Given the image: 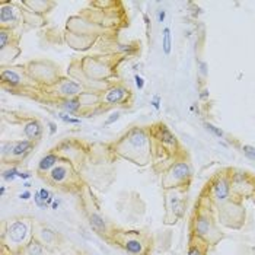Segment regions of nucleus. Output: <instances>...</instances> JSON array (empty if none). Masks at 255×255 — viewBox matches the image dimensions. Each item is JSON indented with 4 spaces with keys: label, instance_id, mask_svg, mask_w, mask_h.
<instances>
[{
    "label": "nucleus",
    "instance_id": "f257e3e1",
    "mask_svg": "<svg viewBox=\"0 0 255 255\" xmlns=\"http://www.w3.org/2000/svg\"><path fill=\"white\" fill-rule=\"evenodd\" d=\"M110 152L118 159H124L137 166L153 162V140L150 127H131L110 144Z\"/></svg>",
    "mask_w": 255,
    "mask_h": 255
},
{
    "label": "nucleus",
    "instance_id": "f03ea898",
    "mask_svg": "<svg viewBox=\"0 0 255 255\" xmlns=\"http://www.w3.org/2000/svg\"><path fill=\"white\" fill-rule=\"evenodd\" d=\"M204 241L209 247H215L225 239V234L220 231L216 210L204 196H198L194 210L190 217V234Z\"/></svg>",
    "mask_w": 255,
    "mask_h": 255
},
{
    "label": "nucleus",
    "instance_id": "7ed1b4c3",
    "mask_svg": "<svg viewBox=\"0 0 255 255\" xmlns=\"http://www.w3.org/2000/svg\"><path fill=\"white\" fill-rule=\"evenodd\" d=\"M121 57L120 54L111 56H88L85 59L79 60V75L73 79L85 83V80L92 82H104L105 86L114 83L113 78L117 76V67Z\"/></svg>",
    "mask_w": 255,
    "mask_h": 255
},
{
    "label": "nucleus",
    "instance_id": "20e7f679",
    "mask_svg": "<svg viewBox=\"0 0 255 255\" xmlns=\"http://www.w3.org/2000/svg\"><path fill=\"white\" fill-rule=\"evenodd\" d=\"M35 219L28 215L12 216L1 222V245L9 248L13 254H18L34 239Z\"/></svg>",
    "mask_w": 255,
    "mask_h": 255
},
{
    "label": "nucleus",
    "instance_id": "39448f33",
    "mask_svg": "<svg viewBox=\"0 0 255 255\" xmlns=\"http://www.w3.org/2000/svg\"><path fill=\"white\" fill-rule=\"evenodd\" d=\"M79 201H80V209H82V213L86 219L89 228L101 236L105 242L110 241L111 235L114 234V231L117 229V226L114 223H111L110 220H107V217L104 216L102 210H101V206H99L98 200L95 194L92 193L91 187L86 185L80 194H79Z\"/></svg>",
    "mask_w": 255,
    "mask_h": 255
},
{
    "label": "nucleus",
    "instance_id": "423d86ee",
    "mask_svg": "<svg viewBox=\"0 0 255 255\" xmlns=\"http://www.w3.org/2000/svg\"><path fill=\"white\" fill-rule=\"evenodd\" d=\"M110 245H114L128 255H152L155 250V239L150 232L143 229H120L111 235Z\"/></svg>",
    "mask_w": 255,
    "mask_h": 255
},
{
    "label": "nucleus",
    "instance_id": "0eeeda50",
    "mask_svg": "<svg viewBox=\"0 0 255 255\" xmlns=\"http://www.w3.org/2000/svg\"><path fill=\"white\" fill-rule=\"evenodd\" d=\"M47 185L59 190L61 193L69 194H80V191L86 187V182L83 181V177L80 175L78 168L69 162L61 159L59 163L45 175L41 178Z\"/></svg>",
    "mask_w": 255,
    "mask_h": 255
},
{
    "label": "nucleus",
    "instance_id": "6e6552de",
    "mask_svg": "<svg viewBox=\"0 0 255 255\" xmlns=\"http://www.w3.org/2000/svg\"><path fill=\"white\" fill-rule=\"evenodd\" d=\"M200 194L204 196L210 201V204L216 210V215L220 213V212H223L225 209L231 207L236 201H239L232 194V188H231V168L222 169V171L216 172L213 177L206 182V185L203 187Z\"/></svg>",
    "mask_w": 255,
    "mask_h": 255
},
{
    "label": "nucleus",
    "instance_id": "1a4fd4ad",
    "mask_svg": "<svg viewBox=\"0 0 255 255\" xmlns=\"http://www.w3.org/2000/svg\"><path fill=\"white\" fill-rule=\"evenodd\" d=\"M193 182V166L185 156L175 159L165 171L160 172L162 190L171 188H190Z\"/></svg>",
    "mask_w": 255,
    "mask_h": 255
},
{
    "label": "nucleus",
    "instance_id": "9d476101",
    "mask_svg": "<svg viewBox=\"0 0 255 255\" xmlns=\"http://www.w3.org/2000/svg\"><path fill=\"white\" fill-rule=\"evenodd\" d=\"M88 91L89 89L76 79L63 78L61 76L54 85H51L48 88H44V89H39L37 99H39V97H42L45 101L57 104L60 101L78 98V97L83 95Z\"/></svg>",
    "mask_w": 255,
    "mask_h": 255
},
{
    "label": "nucleus",
    "instance_id": "9b49d317",
    "mask_svg": "<svg viewBox=\"0 0 255 255\" xmlns=\"http://www.w3.org/2000/svg\"><path fill=\"white\" fill-rule=\"evenodd\" d=\"M1 86L12 92H34V98L38 97L39 89L34 85L26 73V67L23 66H4L0 70Z\"/></svg>",
    "mask_w": 255,
    "mask_h": 255
},
{
    "label": "nucleus",
    "instance_id": "f8f14e48",
    "mask_svg": "<svg viewBox=\"0 0 255 255\" xmlns=\"http://www.w3.org/2000/svg\"><path fill=\"white\" fill-rule=\"evenodd\" d=\"M162 191H163V207H165L163 223L168 226L177 225L185 216L188 188L181 187V188H171Z\"/></svg>",
    "mask_w": 255,
    "mask_h": 255
},
{
    "label": "nucleus",
    "instance_id": "ddd939ff",
    "mask_svg": "<svg viewBox=\"0 0 255 255\" xmlns=\"http://www.w3.org/2000/svg\"><path fill=\"white\" fill-rule=\"evenodd\" d=\"M98 94L101 111H107L116 107H130L133 104V92L123 80L111 83L110 86L101 89Z\"/></svg>",
    "mask_w": 255,
    "mask_h": 255
},
{
    "label": "nucleus",
    "instance_id": "4468645a",
    "mask_svg": "<svg viewBox=\"0 0 255 255\" xmlns=\"http://www.w3.org/2000/svg\"><path fill=\"white\" fill-rule=\"evenodd\" d=\"M25 67H26V73H28L29 79L34 82V85L38 89L48 88V86L54 85L61 78L59 66H56L53 61H48V60L29 61L25 64Z\"/></svg>",
    "mask_w": 255,
    "mask_h": 255
},
{
    "label": "nucleus",
    "instance_id": "2eb2a0df",
    "mask_svg": "<svg viewBox=\"0 0 255 255\" xmlns=\"http://www.w3.org/2000/svg\"><path fill=\"white\" fill-rule=\"evenodd\" d=\"M37 143L22 138V140H9L1 143V163L3 165H19L26 157L29 156Z\"/></svg>",
    "mask_w": 255,
    "mask_h": 255
},
{
    "label": "nucleus",
    "instance_id": "dca6fc26",
    "mask_svg": "<svg viewBox=\"0 0 255 255\" xmlns=\"http://www.w3.org/2000/svg\"><path fill=\"white\" fill-rule=\"evenodd\" d=\"M26 23V12L20 1H0V28L16 31L20 25Z\"/></svg>",
    "mask_w": 255,
    "mask_h": 255
},
{
    "label": "nucleus",
    "instance_id": "f3484780",
    "mask_svg": "<svg viewBox=\"0 0 255 255\" xmlns=\"http://www.w3.org/2000/svg\"><path fill=\"white\" fill-rule=\"evenodd\" d=\"M231 188L236 200L244 201L255 194V175L247 171L231 169Z\"/></svg>",
    "mask_w": 255,
    "mask_h": 255
},
{
    "label": "nucleus",
    "instance_id": "a211bd4d",
    "mask_svg": "<svg viewBox=\"0 0 255 255\" xmlns=\"http://www.w3.org/2000/svg\"><path fill=\"white\" fill-rule=\"evenodd\" d=\"M54 150L61 156V159L72 162L76 168L80 163L85 162V159L89 153V149L86 147V144L83 141L75 140V138H66L63 141H60L54 147Z\"/></svg>",
    "mask_w": 255,
    "mask_h": 255
},
{
    "label": "nucleus",
    "instance_id": "6ab92c4d",
    "mask_svg": "<svg viewBox=\"0 0 255 255\" xmlns=\"http://www.w3.org/2000/svg\"><path fill=\"white\" fill-rule=\"evenodd\" d=\"M34 238L38 242H41L44 247H47L51 253L56 250H60L63 242H64V238L59 231H56L50 225H47L41 220H37V219L34 222Z\"/></svg>",
    "mask_w": 255,
    "mask_h": 255
},
{
    "label": "nucleus",
    "instance_id": "aec40b11",
    "mask_svg": "<svg viewBox=\"0 0 255 255\" xmlns=\"http://www.w3.org/2000/svg\"><path fill=\"white\" fill-rule=\"evenodd\" d=\"M19 123L20 127H22V133L28 140H31L34 143H38L39 140L42 138V136H44V124L39 121L38 118L22 116Z\"/></svg>",
    "mask_w": 255,
    "mask_h": 255
},
{
    "label": "nucleus",
    "instance_id": "412c9836",
    "mask_svg": "<svg viewBox=\"0 0 255 255\" xmlns=\"http://www.w3.org/2000/svg\"><path fill=\"white\" fill-rule=\"evenodd\" d=\"M61 160V156L59 153L53 149L50 150L45 156H42L39 159L38 165H37V169H35V174L38 175L39 178H44L57 163Z\"/></svg>",
    "mask_w": 255,
    "mask_h": 255
},
{
    "label": "nucleus",
    "instance_id": "4be33fe9",
    "mask_svg": "<svg viewBox=\"0 0 255 255\" xmlns=\"http://www.w3.org/2000/svg\"><path fill=\"white\" fill-rule=\"evenodd\" d=\"M20 4L25 9H28L29 12H32L35 15H39V16H42L44 13L50 12L56 6L54 1H45V0H23V1H20Z\"/></svg>",
    "mask_w": 255,
    "mask_h": 255
},
{
    "label": "nucleus",
    "instance_id": "5701e85b",
    "mask_svg": "<svg viewBox=\"0 0 255 255\" xmlns=\"http://www.w3.org/2000/svg\"><path fill=\"white\" fill-rule=\"evenodd\" d=\"M209 245L198 239L196 236L188 235V244H187V255H209Z\"/></svg>",
    "mask_w": 255,
    "mask_h": 255
},
{
    "label": "nucleus",
    "instance_id": "b1692460",
    "mask_svg": "<svg viewBox=\"0 0 255 255\" xmlns=\"http://www.w3.org/2000/svg\"><path fill=\"white\" fill-rule=\"evenodd\" d=\"M20 34L12 29H4L0 28V50H4L7 47L19 45Z\"/></svg>",
    "mask_w": 255,
    "mask_h": 255
},
{
    "label": "nucleus",
    "instance_id": "393cba45",
    "mask_svg": "<svg viewBox=\"0 0 255 255\" xmlns=\"http://www.w3.org/2000/svg\"><path fill=\"white\" fill-rule=\"evenodd\" d=\"M15 255H51V251L34 238L25 248H22L19 253Z\"/></svg>",
    "mask_w": 255,
    "mask_h": 255
},
{
    "label": "nucleus",
    "instance_id": "a878e982",
    "mask_svg": "<svg viewBox=\"0 0 255 255\" xmlns=\"http://www.w3.org/2000/svg\"><path fill=\"white\" fill-rule=\"evenodd\" d=\"M53 194H50L47 190H38L35 194H34V200H35V204L41 207V209H45V207H48L51 203H53Z\"/></svg>",
    "mask_w": 255,
    "mask_h": 255
},
{
    "label": "nucleus",
    "instance_id": "bb28decb",
    "mask_svg": "<svg viewBox=\"0 0 255 255\" xmlns=\"http://www.w3.org/2000/svg\"><path fill=\"white\" fill-rule=\"evenodd\" d=\"M3 181L6 182H13L16 178H19V169L13 165H9L7 169H3V174H1Z\"/></svg>",
    "mask_w": 255,
    "mask_h": 255
},
{
    "label": "nucleus",
    "instance_id": "cd10ccee",
    "mask_svg": "<svg viewBox=\"0 0 255 255\" xmlns=\"http://www.w3.org/2000/svg\"><path fill=\"white\" fill-rule=\"evenodd\" d=\"M171 44H172V39H171V29L166 26L163 29V41H162V45H163V51L166 54L171 53Z\"/></svg>",
    "mask_w": 255,
    "mask_h": 255
},
{
    "label": "nucleus",
    "instance_id": "c85d7f7f",
    "mask_svg": "<svg viewBox=\"0 0 255 255\" xmlns=\"http://www.w3.org/2000/svg\"><path fill=\"white\" fill-rule=\"evenodd\" d=\"M242 153L248 157V159H253V160H255V147H253V146H250V144H244V146H242Z\"/></svg>",
    "mask_w": 255,
    "mask_h": 255
},
{
    "label": "nucleus",
    "instance_id": "c756f323",
    "mask_svg": "<svg viewBox=\"0 0 255 255\" xmlns=\"http://www.w3.org/2000/svg\"><path fill=\"white\" fill-rule=\"evenodd\" d=\"M204 127H206V130L212 131L216 137H223V131H222L220 128L215 127L213 124H210V123H204Z\"/></svg>",
    "mask_w": 255,
    "mask_h": 255
},
{
    "label": "nucleus",
    "instance_id": "7c9ffc66",
    "mask_svg": "<svg viewBox=\"0 0 255 255\" xmlns=\"http://www.w3.org/2000/svg\"><path fill=\"white\" fill-rule=\"evenodd\" d=\"M0 255H15L9 248H6L4 245H0Z\"/></svg>",
    "mask_w": 255,
    "mask_h": 255
},
{
    "label": "nucleus",
    "instance_id": "2f4dec72",
    "mask_svg": "<svg viewBox=\"0 0 255 255\" xmlns=\"http://www.w3.org/2000/svg\"><path fill=\"white\" fill-rule=\"evenodd\" d=\"M136 85H137V88L138 89H141L143 88V79L140 78V76H136Z\"/></svg>",
    "mask_w": 255,
    "mask_h": 255
},
{
    "label": "nucleus",
    "instance_id": "473e14b6",
    "mask_svg": "<svg viewBox=\"0 0 255 255\" xmlns=\"http://www.w3.org/2000/svg\"><path fill=\"white\" fill-rule=\"evenodd\" d=\"M29 197H31V193H29V191H25V193H22V194H20L19 198L20 200H28Z\"/></svg>",
    "mask_w": 255,
    "mask_h": 255
},
{
    "label": "nucleus",
    "instance_id": "72a5a7b5",
    "mask_svg": "<svg viewBox=\"0 0 255 255\" xmlns=\"http://www.w3.org/2000/svg\"><path fill=\"white\" fill-rule=\"evenodd\" d=\"M163 18H165V12L162 10V12H159V19H160V22L163 20Z\"/></svg>",
    "mask_w": 255,
    "mask_h": 255
},
{
    "label": "nucleus",
    "instance_id": "f704fd0d",
    "mask_svg": "<svg viewBox=\"0 0 255 255\" xmlns=\"http://www.w3.org/2000/svg\"><path fill=\"white\" fill-rule=\"evenodd\" d=\"M79 255H89V254H86V253H79Z\"/></svg>",
    "mask_w": 255,
    "mask_h": 255
},
{
    "label": "nucleus",
    "instance_id": "c9c22d12",
    "mask_svg": "<svg viewBox=\"0 0 255 255\" xmlns=\"http://www.w3.org/2000/svg\"><path fill=\"white\" fill-rule=\"evenodd\" d=\"M253 201H254V204H255V194H254V197H253Z\"/></svg>",
    "mask_w": 255,
    "mask_h": 255
}]
</instances>
